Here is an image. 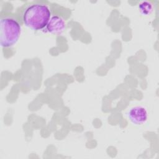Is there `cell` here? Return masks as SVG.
Segmentation results:
<instances>
[{
  "label": "cell",
  "instance_id": "6da1fadb",
  "mask_svg": "<svg viewBox=\"0 0 159 159\" xmlns=\"http://www.w3.org/2000/svg\"><path fill=\"white\" fill-rule=\"evenodd\" d=\"M51 17V11L43 3L34 2L28 4L22 14L23 23L34 30H39L47 26Z\"/></svg>",
  "mask_w": 159,
  "mask_h": 159
},
{
  "label": "cell",
  "instance_id": "7a4b0ae2",
  "mask_svg": "<svg viewBox=\"0 0 159 159\" xmlns=\"http://www.w3.org/2000/svg\"><path fill=\"white\" fill-rule=\"evenodd\" d=\"M21 32L19 22L12 17H2L0 20V44L2 47L13 46L18 40Z\"/></svg>",
  "mask_w": 159,
  "mask_h": 159
},
{
  "label": "cell",
  "instance_id": "3957f363",
  "mask_svg": "<svg viewBox=\"0 0 159 159\" xmlns=\"http://www.w3.org/2000/svg\"><path fill=\"white\" fill-rule=\"evenodd\" d=\"M127 116L134 124L142 125L148 119V112L143 106H134L128 111Z\"/></svg>",
  "mask_w": 159,
  "mask_h": 159
},
{
  "label": "cell",
  "instance_id": "277c9868",
  "mask_svg": "<svg viewBox=\"0 0 159 159\" xmlns=\"http://www.w3.org/2000/svg\"><path fill=\"white\" fill-rule=\"evenodd\" d=\"M46 27L50 33L60 34L65 29V22L61 17L55 15L51 16Z\"/></svg>",
  "mask_w": 159,
  "mask_h": 159
},
{
  "label": "cell",
  "instance_id": "5b68a950",
  "mask_svg": "<svg viewBox=\"0 0 159 159\" xmlns=\"http://www.w3.org/2000/svg\"><path fill=\"white\" fill-rule=\"evenodd\" d=\"M139 10L142 14L143 16L148 15L152 11V5L150 2L147 1L142 2L139 6Z\"/></svg>",
  "mask_w": 159,
  "mask_h": 159
}]
</instances>
